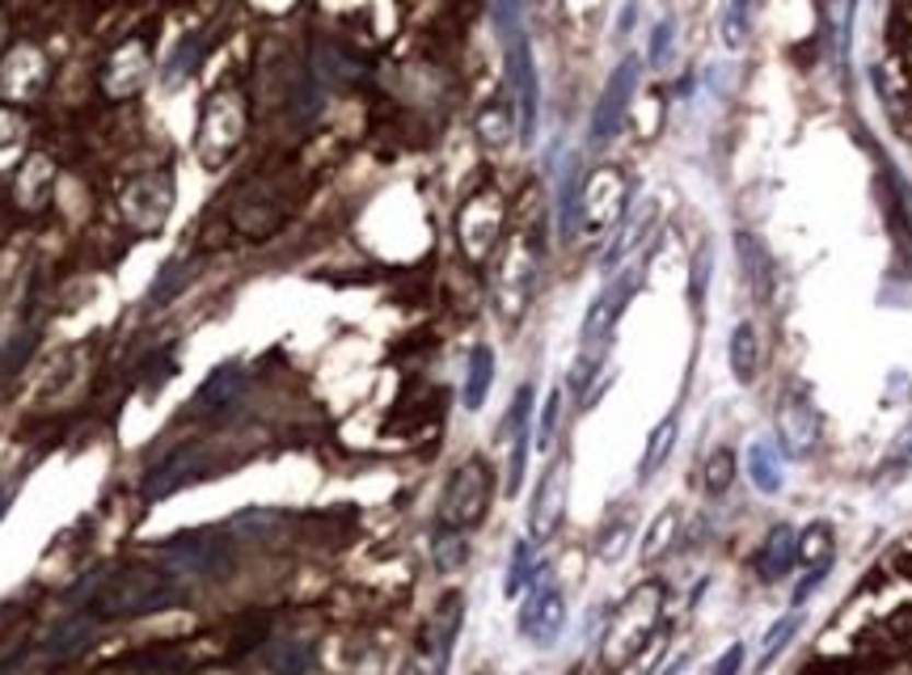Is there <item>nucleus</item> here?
<instances>
[{
    "mask_svg": "<svg viewBox=\"0 0 912 675\" xmlns=\"http://www.w3.org/2000/svg\"><path fill=\"white\" fill-rule=\"evenodd\" d=\"M507 47V81H511V97L520 110V144L536 140V118H541V81H536V59H532V43L524 30L503 38Z\"/></svg>",
    "mask_w": 912,
    "mask_h": 675,
    "instance_id": "nucleus-9",
    "label": "nucleus"
},
{
    "mask_svg": "<svg viewBox=\"0 0 912 675\" xmlns=\"http://www.w3.org/2000/svg\"><path fill=\"white\" fill-rule=\"evenodd\" d=\"M739 667H743V647H739V642H731V647L723 650V659L714 663V672H709V675H739Z\"/></svg>",
    "mask_w": 912,
    "mask_h": 675,
    "instance_id": "nucleus-39",
    "label": "nucleus"
},
{
    "mask_svg": "<svg viewBox=\"0 0 912 675\" xmlns=\"http://www.w3.org/2000/svg\"><path fill=\"white\" fill-rule=\"evenodd\" d=\"M773 431H777V452L790 461H807L820 447V410L807 397V388H790L777 397Z\"/></svg>",
    "mask_w": 912,
    "mask_h": 675,
    "instance_id": "nucleus-11",
    "label": "nucleus"
},
{
    "mask_svg": "<svg viewBox=\"0 0 912 675\" xmlns=\"http://www.w3.org/2000/svg\"><path fill=\"white\" fill-rule=\"evenodd\" d=\"M174 211V182L170 174H145L123 190V216L136 233H157Z\"/></svg>",
    "mask_w": 912,
    "mask_h": 675,
    "instance_id": "nucleus-13",
    "label": "nucleus"
},
{
    "mask_svg": "<svg viewBox=\"0 0 912 675\" xmlns=\"http://www.w3.org/2000/svg\"><path fill=\"white\" fill-rule=\"evenodd\" d=\"M51 186H56V165L43 152H34V156H26V165L18 174L13 195H18V203L26 207V211H43L47 199H51Z\"/></svg>",
    "mask_w": 912,
    "mask_h": 675,
    "instance_id": "nucleus-18",
    "label": "nucleus"
},
{
    "mask_svg": "<svg viewBox=\"0 0 912 675\" xmlns=\"http://www.w3.org/2000/svg\"><path fill=\"white\" fill-rule=\"evenodd\" d=\"M532 540H516V549H511V566H507V579H503V595L507 600H516L520 591L529 587L532 579Z\"/></svg>",
    "mask_w": 912,
    "mask_h": 675,
    "instance_id": "nucleus-30",
    "label": "nucleus"
},
{
    "mask_svg": "<svg viewBox=\"0 0 912 675\" xmlns=\"http://www.w3.org/2000/svg\"><path fill=\"white\" fill-rule=\"evenodd\" d=\"M795 566H798V532L790 524H777L765 536L761 554H757V570H761L765 583H782Z\"/></svg>",
    "mask_w": 912,
    "mask_h": 675,
    "instance_id": "nucleus-16",
    "label": "nucleus"
},
{
    "mask_svg": "<svg viewBox=\"0 0 912 675\" xmlns=\"http://www.w3.org/2000/svg\"><path fill=\"white\" fill-rule=\"evenodd\" d=\"M630 536H634V528H630V520H617L613 528L600 536V545H596V554H600V561H621V558H625V545H630Z\"/></svg>",
    "mask_w": 912,
    "mask_h": 675,
    "instance_id": "nucleus-36",
    "label": "nucleus"
},
{
    "mask_svg": "<svg viewBox=\"0 0 912 675\" xmlns=\"http://www.w3.org/2000/svg\"><path fill=\"white\" fill-rule=\"evenodd\" d=\"M677 536H680V507H663L647 524V532H643V545H638L643 561H659L677 545Z\"/></svg>",
    "mask_w": 912,
    "mask_h": 675,
    "instance_id": "nucleus-24",
    "label": "nucleus"
},
{
    "mask_svg": "<svg viewBox=\"0 0 912 675\" xmlns=\"http://www.w3.org/2000/svg\"><path fill=\"white\" fill-rule=\"evenodd\" d=\"M148 68H152V56H148L145 38L123 43L115 56H111V63H106V72H102V93H106V97H115V102L131 97V93H140L145 81H148Z\"/></svg>",
    "mask_w": 912,
    "mask_h": 675,
    "instance_id": "nucleus-14",
    "label": "nucleus"
},
{
    "mask_svg": "<svg viewBox=\"0 0 912 675\" xmlns=\"http://www.w3.org/2000/svg\"><path fill=\"white\" fill-rule=\"evenodd\" d=\"M431 558H436V566H440L443 574H452V570H461V566H465V558H470V545L461 540V532L440 528L436 532V540H431Z\"/></svg>",
    "mask_w": 912,
    "mask_h": 675,
    "instance_id": "nucleus-29",
    "label": "nucleus"
},
{
    "mask_svg": "<svg viewBox=\"0 0 912 675\" xmlns=\"http://www.w3.org/2000/svg\"><path fill=\"white\" fill-rule=\"evenodd\" d=\"M566 502H570V456L558 452L550 461V469L541 473L536 490H532V507H529V540L532 545H545L554 540L566 520Z\"/></svg>",
    "mask_w": 912,
    "mask_h": 675,
    "instance_id": "nucleus-10",
    "label": "nucleus"
},
{
    "mask_svg": "<svg viewBox=\"0 0 912 675\" xmlns=\"http://www.w3.org/2000/svg\"><path fill=\"white\" fill-rule=\"evenodd\" d=\"M630 295H634V275L617 279L613 288H604V292L588 304V317H584V329H579V359H575V372H570L575 393L588 388L591 376L604 368V354L613 347V329H617Z\"/></svg>",
    "mask_w": 912,
    "mask_h": 675,
    "instance_id": "nucleus-2",
    "label": "nucleus"
},
{
    "mask_svg": "<svg viewBox=\"0 0 912 675\" xmlns=\"http://www.w3.org/2000/svg\"><path fill=\"white\" fill-rule=\"evenodd\" d=\"M503 220H507V207H503L499 190H477L470 203L457 211V241L473 266L490 263V254L499 249Z\"/></svg>",
    "mask_w": 912,
    "mask_h": 675,
    "instance_id": "nucleus-8",
    "label": "nucleus"
},
{
    "mask_svg": "<svg viewBox=\"0 0 912 675\" xmlns=\"http://www.w3.org/2000/svg\"><path fill=\"white\" fill-rule=\"evenodd\" d=\"M630 211V177L617 165H600L579 186V229L584 233H609Z\"/></svg>",
    "mask_w": 912,
    "mask_h": 675,
    "instance_id": "nucleus-7",
    "label": "nucleus"
},
{
    "mask_svg": "<svg viewBox=\"0 0 912 675\" xmlns=\"http://www.w3.org/2000/svg\"><path fill=\"white\" fill-rule=\"evenodd\" d=\"M824 579H828V570H807V579L795 587V608H803V600H807L816 587H824Z\"/></svg>",
    "mask_w": 912,
    "mask_h": 675,
    "instance_id": "nucleus-41",
    "label": "nucleus"
},
{
    "mask_svg": "<svg viewBox=\"0 0 912 675\" xmlns=\"http://www.w3.org/2000/svg\"><path fill=\"white\" fill-rule=\"evenodd\" d=\"M638 81H643V59L638 56H625L617 68L609 72L604 93H600V102H596V115H591V148H604L621 131V123H625L630 106H634Z\"/></svg>",
    "mask_w": 912,
    "mask_h": 675,
    "instance_id": "nucleus-12",
    "label": "nucleus"
},
{
    "mask_svg": "<svg viewBox=\"0 0 912 675\" xmlns=\"http://www.w3.org/2000/svg\"><path fill=\"white\" fill-rule=\"evenodd\" d=\"M558 414H562V388H554V393L545 397V406H541V418H536V435H532L541 452L554 443V431H558Z\"/></svg>",
    "mask_w": 912,
    "mask_h": 675,
    "instance_id": "nucleus-35",
    "label": "nucleus"
},
{
    "mask_svg": "<svg viewBox=\"0 0 912 675\" xmlns=\"http://www.w3.org/2000/svg\"><path fill=\"white\" fill-rule=\"evenodd\" d=\"M677 435H680V414H668V418L647 435L643 461H638V481H650L655 473L668 465V456H672V447H677Z\"/></svg>",
    "mask_w": 912,
    "mask_h": 675,
    "instance_id": "nucleus-22",
    "label": "nucleus"
},
{
    "mask_svg": "<svg viewBox=\"0 0 912 675\" xmlns=\"http://www.w3.org/2000/svg\"><path fill=\"white\" fill-rule=\"evenodd\" d=\"M490 494H495V477H490V465L482 456H470L465 465H457V473L448 477L440 499V528L465 532L473 524L486 520V507H490Z\"/></svg>",
    "mask_w": 912,
    "mask_h": 675,
    "instance_id": "nucleus-4",
    "label": "nucleus"
},
{
    "mask_svg": "<svg viewBox=\"0 0 912 675\" xmlns=\"http://www.w3.org/2000/svg\"><path fill=\"white\" fill-rule=\"evenodd\" d=\"M516 629L529 647H558L562 629H566V595L562 587L550 579V566H536L529 579V595L520 604V617H516Z\"/></svg>",
    "mask_w": 912,
    "mask_h": 675,
    "instance_id": "nucleus-6",
    "label": "nucleus"
},
{
    "mask_svg": "<svg viewBox=\"0 0 912 675\" xmlns=\"http://www.w3.org/2000/svg\"><path fill=\"white\" fill-rule=\"evenodd\" d=\"M655 220H659V203H655V199H650L647 207H638V211H625V220L617 224V241L604 249V270L621 266V258H625L634 245H643V236L655 229Z\"/></svg>",
    "mask_w": 912,
    "mask_h": 675,
    "instance_id": "nucleus-19",
    "label": "nucleus"
},
{
    "mask_svg": "<svg viewBox=\"0 0 912 675\" xmlns=\"http://www.w3.org/2000/svg\"><path fill=\"white\" fill-rule=\"evenodd\" d=\"M536 266H541V249L529 233H516L507 241L499 258V270H495V309H499L503 322H520L524 309L532 300V288H536Z\"/></svg>",
    "mask_w": 912,
    "mask_h": 675,
    "instance_id": "nucleus-5",
    "label": "nucleus"
},
{
    "mask_svg": "<svg viewBox=\"0 0 912 675\" xmlns=\"http://www.w3.org/2000/svg\"><path fill=\"white\" fill-rule=\"evenodd\" d=\"M0 47H4V18H0Z\"/></svg>",
    "mask_w": 912,
    "mask_h": 675,
    "instance_id": "nucleus-43",
    "label": "nucleus"
},
{
    "mask_svg": "<svg viewBox=\"0 0 912 675\" xmlns=\"http://www.w3.org/2000/svg\"><path fill=\"white\" fill-rule=\"evenodd\" d=\"M245 123H250V110H245L241 89H216L207 97L204 115H199V136H195V156L204 170L216 174L229 165V156L245 140Z\"/></svg>",
    "mask_w": 912,
    "mask_h": 675,
    "instance_id": "nucleus-3",
    "label": "nucleus"
},
{
    "mask_svg": "<svg viewBox=\"0 0 912 675\" xmlns=\"http://www.w3.org/2000/svg\"><path fill=\"white\" fill-rule=\"evenodd\" d=\"M748 477H752V486L761 490V494H782V486H786V473H782V461H777V447L773 443H752V452H748Z\"/></svg>",
    "mask_w": 912,
    "mask_h": 675,
    "instance_id": "nucleus-23",
    "label": "nucleus"
},
{
    "mask_svg": "<svg viewBox=\"0 0 912 675\" xmlns=\"http://www.w3.org/2000/svg\"><path fill=\"white\" fill-rule=\"evenodd\" d=\"M22 136V115L18 110H9V106H0V148L13 144Z\"/></svg>",
    "mask_w": 912,
    "mask_h": 675,
    "instance_id": "nucleus-38",
    "label": "nucleus"
},
{
    "mask_svg": "<svg viewBox=\"0 0 912 675\" xmlns=\"http://www.w3.org/2000/svg\"><path fill=\"white\" fill-rule=\"evenodd\" d=\"M798 625H803V613H786V617L782 620H773V625H769V633H765V647H761V663H757V672H765L769 663H773V659H777V654H782V650L790 647V642H795V633H798Z\"/></svg>",
    "mask_w": 912,
    "mask_h": 675,
    "instance_id": "nucleus-28",
    "label": "nucleus"
},
{
    "mask_svg": "<svg viewBox=\"0 0 912 675\" xmlns=\"http://www.w3.org/2000/svg\"><path fill=\"white\" fill-rule=\"evenodd\" d=\"M832 558H836V540L824 520L798 532V561H807V570H832Z\"/></svg>",
    "mask_w": 912,
    "mask_h": 675,
    "instance_id": "nucleus-25",
    "label": "nucleus"
},
{
    "mask_svg": "<svg viewBox=\"0 0 912 675\" xmlns=\"http://www.w3.org/2000/svg\"><path fill=\"white\" fill-rule=\"evenodd\" d=\"M684 667H689V654H680V659H672V663H668L663 672H655V675H680Z\"/></svg>",
    "mask_w": 912,
    "mask_h": 675,
    "instance_id": "nucleus-42",
    "label": "nucleus"
},
{
    "mask_svg": "<svg viewBox=\"0 0 912 675\" xmlns=\"http://www.w3.org/2000/svg\"><path fill=\"white\" fill-rule=\"evenodd\" d=\"M672 34H677V22H672V18H659V22H655V30H650V51H647L650 68H659V63H663L668 47H672Z\"/></svg>",
    "mask_w": 912,
    "mask_h": 675,
    "instance_id": "nucleus-37",
    "label": "nucleus"
},
{
    "mask_svg": "<svg viewBox=\"0 0 912 675\" xmlns=\"http://www.w3.org/2000/svg\"><path fill=\"white\" fill-rule=\"evenodd\" d=\"M532 406H536V388H532V384H520V393H516L511 410H507V418H503V435H507V440H511L520 427H532Z\"/></svg>",
    "mask_w": 912,
    "mask_h": 675,
    "instance_id": "nucleus-34",
    "label": "nucleus"
},
{
    "mask_svg": "<svg viewBox=\"0 0 912 675\" xmlns=\"http://www.w3.org/2000/svg\"><path fill=\"white\" fill-rule=\"evenodd\" d=\"M736 481V452L731 447H714L706 461V494H727Z\"/></svg>",
    "mask_w": 912,
    "mask_h": 675,
    "instance_id": "nucleus-33",
    "label": "nucleus"
},
{
    "mask_svg": "<svg viewBox=\"0 0 912 675\" xmlns=\"http://www.w3.org/2000/svg\"><path fill=\"white\" fill-rule=\"evenodd\" d=\"M490 384H495V351H490L486 342H477V347L470 351V368H465V393H461L465 410L477 414L482 406H486Z\"/></svg>",
    "mask_w": 912,
    "mask_h": 675,
    "instance_id": "nucleus-20",
    "label": "nucleus"
},
{
    "mask_svg": "<svg viewBox=\"0 0 912 675\" xmlns=\"http://www.w3.org/2000/svg\"><path fill=\"white\" fill-rule=\"evenodd\" d=\"M529 447H532V427H520L511 435V456H507V494H520L524 486V469H529Z\"/></svg>",
    "mask_w": 912,
    "mask_h": 675,
    "instance_id": "nucleus-31",
    "label": "nucleus"
},
{
    "mask_svg": "<svg viewBox=\"0 0 912 675\" xmlns=\"http://www.w3.org/2000/svg\"><path fill=\"white\" fill-rule=\"evenodd\" d=\"M706 279H709V245L702 249V254H697V266H693V304H702Z\"/></svg>",
    "mask_w": 912,
    "mask_h": 675,
    "instance_id": "nucleus-40",
    "label": "nucleus"
},
{
    "mask_svg": "<svg viewBox=\"0 0 912 675\" xmlns=\"http://www.w3.org/2000/svg\"><path fill=\"white\" fill-rule=\"evenodd\" d=\"M47 85V63L34 47H18L0 68V93L9 102H30L38 97V89Z\"/></svg>",
    "mask_w": 912,
    "mask_h": 675,
    "instance_id": "nucleus-15",
    "label": "nucleus"
},
{
    "mask_svg": "<svg viewBox=\"0 0 912 675\" xmlns=\"http://www.w3.org/2000/svg\"><path fill=\"white\" fill-rule=\"evenodd\" d=\"M739 258H743V266H748V275L757 279V295L765 300L769 295V254L761 249V241L757 236H748V233H739Z\"/></svg>",
    "mask_w": 912,
    "mask_h": 675,
    "instance_id": "nucleus-32",
    "label": "nucleus"
},
{
    "mask_svg": "<svg viewBox=\"0 0 912 675\" xmlns=\"http://www.w3.org/2000/svg\"><path fill=\"white\" fill-rule=\"evenodd\" d=\"M461 620H465V595L452 591L443 595L440 613H436V663H431V675H448V663H452V647H457V633H461Z\"/></svg>",
    "mask_w": 912,
    "mask_h": 675,
    "instance_id": "nucleus-17",
    "label": "nucleus"
},
{
    "mask_svg": "<svg viewBox=\"0 0 912 675\" xmlns=\"http://www.w3.org/2000/svg\"><path fill=\"white\" fill-rule=\"evenodd\" d=\"M727 359H731V376H736V384L757 381V368H761V342H757V329H752L748 322H739L736 329H731Z\"/></svg>",
    "mask_w": 912,
    "mask_h": 675,
    "instance_id": "nucleus-21",
    "label": "nucleus"
},
{
    "mask_svg": "<svg viewBox=\"0 0 912 675\" xmlns=\"http://www.w3.org/2000/svg\"><path fill=\"white\" fill-rule=\"evenodd\" d=\"M752 34V0H731L723 13V47L727 51H743Z\"/></svg>",
    "mask_w": 912,
    "mask_h": 675,
    "instance_id": "nucleus-27",
    "label": "nucleus"
},
{
    "mask_svg": "<svg viewBox=\"0 0 912 675\" xmlns=\"http://www.w3.org/2000/svg\"><path fill=\"white\" fill-rule=\"evenodd\" d=\"M663 613V583H638L613 608V620L600 638V659L604 667H625L634 654H643L655 638V625Z\"/></svg>",
    "mask_w": 912,
    "mask_h": 675,
    "instance_id": "nucleus-1",
    "label": "nucleus"
},
{
    "mask_svg": "<svg viewBox=\"0 0 912 675\" xmlns=\"http://www.w3.org/2000/svg\"><path fill=\"white\" fill-rule=\"evenodd\" d=\"M477 136L486 148H503L516 136V123H511V106L507 102H490L477 110Z\"/></svg>",
    "mask_w": 912,
    "mask_h": 675,
    "instance_id": "nucleus-26",
    "label": "nucleus"
}]
</instances>
